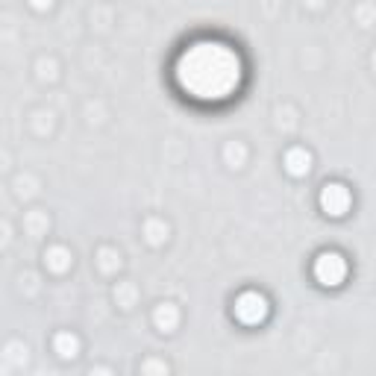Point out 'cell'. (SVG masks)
<instances>
[{"mask_svg":"<svg viewBox=\"0 0 376 376\" xmlns=\"http://www.w3.org/2000/svg\"><path fill=\"white\" fill-rule=\"evenodd\" d=\"M244 65L235 47L215 39L188 44L174 65L176 89L197 103H221L241 86Z\"/></svg>","mask_w":376,"mask_h":376,"instance_id":"cell-1","label":"cell"},{"mask_svg":"<svg viewBox=\"0 0 376 376\" xmlns=\"http://www.w3.org/2000/svg\"><path fill=\"white\" fill-rule=\"evenodd\" d=\"M344 276H347V265H344V259H341L338 253H320L318 261H315V280L320 285H341L344 283Z\"/></svg>","mask_w":376,"mask_h":376,"instance_id":"cell-2","label":"cell"},{"mask_svg":"<svg viewBox=\"0 0 376 376\" xmlns=\"http://www.w3.org/2000/svg\"><path fill=\"white\" fill-rule=\"evenodd\" d=\"M265 315H268V300L261 297V294L247 291L235 300V318L241 323H259V320H265Z\"/></svg>","mask_w":376,"mask_h":376,"instance_id":"cell-3","label":"cell"},{"mask_svg":"<svg viewBox=\"0 0 376 376\" xmlns=\"http://www.w3.org/2000/svg\"><path fill=\"white\" fill-rule=\"evenodd\" d=\"M320 206H323L326 215H335V218L344 215V212L350 209V191L344 186H338V183L326 186L323 194H320Z\"/></svg>","mask_w":376,"mask_h":376,"instance_id":"cell-4","label":"cell"},{"mask_svg":"<svg viewBox=\"0 0 376 376\" xmlns=\"http://www.w3.org/2000/svg\"><path fill=\"white\" fill-rule=\"evenodd\" d=\"M285 165H288L291 174H306V171H309V153L297 147V150H291V153L285 156Z\"/></svg>","mask_w":376,"mask_h":376,"instance_id":"cell-5","label":"cell"},{"mask_svg":"<svg viewBox=\"0 0 376 376\" xmlns=\"http://www.w3.org/2000/svg\"><path fill=\"white\" fill-rule=\"evenodd\" d=\"M74 350H77V341H74L68 332H62V335L56 338V353H62V356H74Z\"/></svg>","mask_w":376,"mask_h":376,"instance_id":"cell-6","label":"cell"},{"mask_svg":"<svg viewBox=\"0 0 376 376\" xmlns=\"http://www.w3.org/2000/svg\"><path fill=\"white\" fill-rule=\"evenodd\" d=\"M47 261H51V268H56V271H65V250H51V256H47Z\"/></svg>","mask_w":376,"mask_h":376,"instance_id":"cell-7","label":"cell"},{"mask_svg":"<svg viewBox=\"0 0 376 376\" xmlns=\"http://www.w3.org/2000/svg\"><path fill=\"white\" fill-rule=\"evenodd\" d=\"M156 320H159V323L168 330V326H174V320H176V312H174V309L168 306V309H162V312L156 315Z\"/></svg>","mask_w":376,"mask_h":376,"instance_id":"cell-8","label":"cell"}]
</instances>
